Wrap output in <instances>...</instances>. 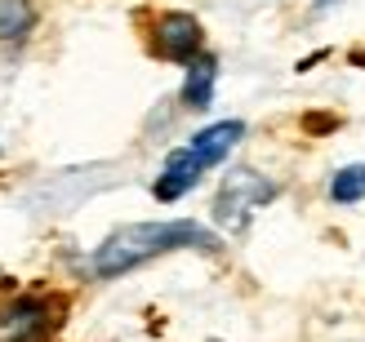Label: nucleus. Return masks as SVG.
Returning <instances> with one entry per match:
<instances>
[{"label": "nucleus", "mask_w": 365, "mask_h": 342, "mask_svg": "<svg viewBox=\"0 0 365 342\" xmlns=\"http://www.w3.org/2000/svg\"><path fill=\"white\" fill-rule=\"evenodd\" d=\"M241 138H245V124H241V120H218V124H210V129H200L187 147L205 160V169H210V165H218V160H223Z\"/></svg>", "instance_id": "nucleus-6"}, {"label": "nucleus", "mask_w": 365, "mask_h": 342, "mask_svg": "<svg viewBox=\"0 0 365 342\" xmlns=\"http://www.w3.org/2000/svg\"><path fill=\"white\" fill-rule=\"evenodd\" d=\"M156 53L170 63L200 58V23L192 14H160L156 18Z\"/></svg>", "instance_id": "nucleus-4"}, {"label": "nucleus", "mask_w": 365, "mask_h": 342, "mask_svg": "<svg viewBox=\"0 0 365 342\" xmlns=\"http://www.w3.org/2000/svg\"><path fill=\"white\" fill-rule=\"evenodd\" d=\"M330 5H339V0H317V9H330Z\"/></svg>", "instance_id": "nucleus-10"}, {"label": "nucleus", "mask_w": 365, "mask_h": 342, "mask_svg": "<svg viewBox=\"0 0 365 342\" xmlns=\"http://www.w3.org/2000/svg\"><path fill=\"white\" fill-rule=\"evenodd\" d=\"M277 196V183L259 178L254 169H232L218 187V201H214V223L223 231H245L250 227V213L267 205Z\"/></svg>", "instance_id": "nucleus-2"}, {"label": "nucleus", "mask_w": 365, "mask_h": 342, "mask_svg": "<svg viewBox=\"0 0 365 342\" xmlns=\"http://www.w3.org/2000/svg\"><path fill=\"white\" fill-rule=\"evenodd\" d=\"M330 196H334L339 205H356V201H365V165L339 169L334 183H330Z\"/></svg>", "instance_id": "nucleus-9"}, {"label": "nucleus", "mask_w": 365, "mask_h": 342, "mask_svg": "<svg viewBox=\"0 0 365 342\" xmlns=\"http://www.w3.org/2000/svg\"><path fill=\"white\" fill-rule=\"evenodd\" d=\"M170 249H205V254H214L218 236L205 231L200 223H187V218H174V223H130V227L112 231V236L94 249L89 272H94L98 280H116V276L134 272V267H143V262L170 254Z\"/></svg>", "instance_id": "nucleus-1"}, {"label": "nucleus", "mask_w": 365, "mask_h": 342, "mask_svg": "<svg viewBox=\"0 0 365 342\" xmlns=\"http://www.w3.org/2000/svg\"><path fill=\"white\" fill-rule=\"evenodd\" d=\"M58 320H53V302L49 298H14L0 311V342H45Z\"/></svg>", "instance_id": "nucleus-3"}, {"label": "nucleus", "mask_w": 365, "mask_h": 342, "mask_svg": "<svg viewBox=\"0 0 365 342\" xmlns=\"http://www.w3.org/2000/svg\"><path fill=\"white\" fill-rule=\"evenodd\" d=\"M36 27V9L31 0H0V41L5 45H23Z\"/></svg>", "instance_id": "nucleus-8"}, {"label": "nucleus", "mask_w": 365, "mask_h": 342, "mask_svg": "<svg viewBox=\"0 0 365 342\" xmlns=\"http://www.w3.org/2000/svg\"><path fill=\"white\" fill-rule=\"evenodd\" d=\"M200 173H205V160H200L192 147L170 151V156H165V169H160V178L152 183L156 201H178V196H187V191L200 183Z\"/></svg>", "instance_id": "nucleus-5"}, {"label": "nucleus", "mask_w": 365, "mask_h": 342, "mask_svg": "<svg viewBox=\"0 0 365 342\" xmlns=\"http://www.w3.org/2000/svg\"><path fill=\"white\" fill-rule=\"evenodd\" d=\"M214 76H218V63L210 58H196V63H187V85H182V102L192 107V112H205L210 107V98H214Z\"/></svg>", "instance_id": "nucleus-7"}]
</instances>
